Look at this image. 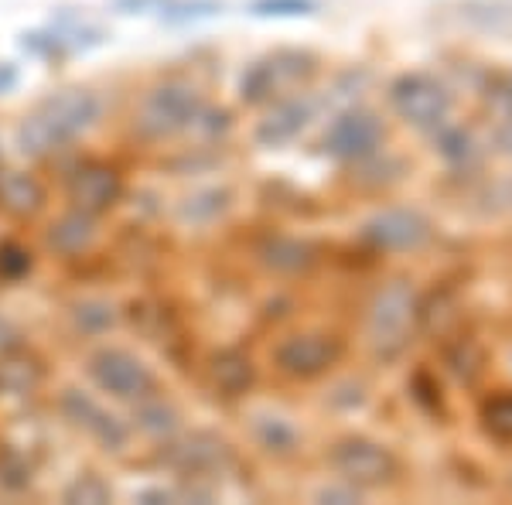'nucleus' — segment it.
<instances>
[{"label": "nucleus", "instance_id": "obj_1", "mask_svg": "<svg viewBox=\"0 0 512 505\" xmlns=\"http://www.w3.org/2000/svg\"><path fill=\"white\" fill-rule=\"evenodd\" d=\"M103 117V99L93 89H62L18 127V147L28 157H45L72 137L93 130Z\"/></svg>", "mask_w": 512, "mask_h": 505}, {"label": "nucleus", "instance_id": "obj_2", "mask_svg": "<svg viewBox=\"0 0 512 505\" xmlns=\"http://www.w3.org/2000/svg\"><path fill=\"white\" fill-rule=\"evenodd\" d=\"M205 117L202 96L195 86L185 82H164V86L151 89L140 103L137 113V127L147 137H175L181 130H192L198 120Z\"/></svg>", "mask_w": 512, "mask_h": 505}, {"label": "nucleus", "instance_id": "obj_3", "mask_svg": "<svg viewBox=\"0 0 512 505\" xmlns=\"http://www.w3.org/2000/svg\"><path fill=\"white\" fill-rule=\"evenodd\" d=\"M86 372L103 393L117 396V400H127V403L144 400V396H151L154 389H158V379H154L151 366L127 349H110V345H106V349L93 352L89 355Z\"/></svg>", "mask_w": 512, "mask_h": 505}, {"label": "nucleus", "instance_id": "obj_4", "mask_svg": "<svg viewBox=\"0 0 512 505\" xmlns=\"http://www.w3.org/2000/svg\"><path fill=\"white\" fill-rule=\"evenodd\" d=\"M390 103L403 120L414 123V127H424V130L441 127L451 113L448 89H444L437 79L424 76V72H410V76L396 79L390 86Z\"/></svg>", "mask_w": 512, "mask_h": 505}, {"label": "nucleus", "instance_id": "obj_5", "mask_svg": "<svg viewBox=\"0 0 512 505\" xmlns=\"http://www.w3.org/2000/svg\"><path fill=\"white\" fill-rule=\"evenodd\" d=\"M342 355V342L321 331H304V335H291L277 349V369L291 379H315L325 369H332Z\"/></svg>", "mask_w": 512, "mask_h": 505}, {"label": "nucleus", "instance_id": "obj_6", "mask_svg": "<svg viewBox=\"0 0 512 505\" xmlns=\"http://www.w3.org/2000/svg\"><path fill=\"white\" fill-rule=\"evenodd\" d=\"M332 468L345 478L349 485H383L396 475V458L386 447H379L373 441H362V437H352V441L335 444L332 451Z\"/></svg>", "mask_w": 512, "mask_h": 505}, {"label": "nucleus", "instance_id": "obj_7", "mask_svg": "<svg viewBox=\"0 0 512 505\" xmlns=\"http://www.w3.org/2000/svg\"><path fill=\"white\" fill-rule=\"evenodd\" d=\"M383 127H379L376 113L369 110H349L342 113L325 134V151L335 161H362V157L376 154Z\"/></svg>", "mask_w": 512, "mask_h": 505}, {"label": "nucleus", "instance_id": "obj_8", "mask_svg": "<svg viewBox=\"0 0 512 505\" xmlns=\"http://www.w3.org/2000/svg\"><path fill=\"white\" fill-rule=\"evenodd\" d=\"M120 195H123L120 175L103 161H86L69 175V202L79 212L103 215L120 202Z\"/></svg>", "mask_w": 512, "mask_h": 505}, {"label": "nucleus", "instance_id": "obj_9", "mask_svg": "<svg viewBox=\"0 0 512 505\" xmlns=\"http://www.w3.org/2000/svg\"><path fill=\"white\" fill-rule=\"evenodd\" d=\"M59 410L65 413V420H69L72 427L86 430V434L103 444L106 451H117V447L127 444V430H123L120 420L113 417V413H106L96 400H89L82 389H65Z\"/></svg>", "mask_w": 512, "mask_h": 505}, {"label": "nucleus", "instance_id": "obj_10", "mask_svg": "<svg viewBox=\"0 0 512 505\" xmlns=\"http://www.w3.org/2000/svg\"><path fill=\"white\" fill-rule=\"evenodd\" d=\"M410 321H414V301H410V294L403 287H390V291L376 297L373 314H369V335H373L379 349H386V345L403 342Z\"/></svg>", "mask_w": 512, "mask_h": 505}, {"label": "nucleus", "instance_id": "obj_11", "mask_svg": "<svg viewBox=\"0 0 512 505\" xmlns=\"http://www.w3.org/2000/svg\"><path fill=\"white\" fill-rule=\"evenodd\" d=\"M45 205V188L28 171H0V209L7 215H35Z\"/></svg>", "mask_w": 512, "mask_h": 505}, {"label": "nucleus", "instance_id": "obj_12", "mask_svg": "<svg viewBox=\"0 0 512 505\" xmlns=\"http://www.w3.org/2000/svg\"><path fill=\"white\" fill-rule=\"evenodd\" d=\"M304 123H308V106L304 103H297V99H291V103H277L274 110L267 113V120L260 123V130H256V140L267 147H280L301 134Z\"/></svg>", "mask_w": 512, "mask_h": 505}, {"label": "nucleus", "instance_id": "obj_13", "mask_svg": "<svg viewBox=\"0 0 512 505\" xmlns=\"http://www.w3.org/2000/svg\"><path fill=\"white\" fill-rule=\"evenodd\" d=\"M41 383V366L21 349H4L0 352V393L24 396Z\"/></svg>", "mask_w": 512, "mask_h": 505}, {"label": "nucleus", "instance_id": "obj_14", "mask_svg": "<svg viewBox=\"0 0 512 505\" xmlns=\"http://www.w3.org/2000/svg\"><path fill=\"white\" fill-rule=\"evenodd\" d=\"M93 219H96V215L79 212V209H72L69 215H62V219L55 222L52 236H48L52 250H59V253H65V256H76V253L86 250V246L93 243V236H96Z\"/></svg>", "mask_w": 512, "mask_h": 505}, {"label": "nucleus", "instance_id": "obj_15", "mask_svg": "<svg viewBox=\"0 0 512 505\" xmlns=\"http://www.w3.org/2000/svg\"><path fill=\"white\" fill-rule=\"evenodd\" d=\"M212 386L222 389L226 396H239L243 389H250L253 383V362L243 352H219L212 359Z\"/></svg>", "mask_w": 512, "mask_h": 505}, {"label": "nucleus", "instance_id": "obj_16", "mask_svg": "<svg viewBox=\"0 0 512 505\" xmlns=\"http://www.w3.org/2000/svg\"><path fill=\"white\" fill-rule=\"evenodd\" d=\"M284 72H291L284 65V55H270V59H263V62H253L250 72H246L243 82H239V93H243L246 103H263V99L274 96V89Z\"/></svg>", "mask_w": 512, "mask_h": 505}, {"label": "nucleus", "instance_id": "obj_17", "mask_svg": "<svg viewBox=\"0 0 512 505\" xmlns=\"http://www.w3.org/2000/svg\"><path fill=\"white\" fill-rule=\"evenodd\" d=\"M369 236L376 239L379 246H414L420 236H424V229H420V222L414 215H383V219H376L373 226H369Z\"/></svg>", "mask_w": 512, "mask_h": 505}, {"label": "nucleus", "instance_id": "obj_18", "mask_svg": "<svg viewBox=\"0 0 512 505\" xmlns=\"http://www.w3.org/2000/svg\"><path fill=\"white\" fill-rule=\"evenodd\" d=\"M222 454H226V444L222 441H216V437H209V434H195L178 447V465L185 471H205V468L219 465Z\"/></svg>", "mask_w": 512, "mask_h": 505}, {"label": "nucleus", "instance_id": "obj_19", "mask_svg": "<svg viewBox=\"0 0 512 505\" xmlns=\"http://www.w3.org/2000/svg\"><path fill=\"white\" fill-rule=\"evenodd\" d=\"M137 424L144 427L147 434L164 437L178 427V413L171 410L168 403L154 400V393H151V396H144V400H137Z\"/></svg>", "mask_w": 512, "mask_h": 505}, {"label": "nucleus", "instance_id": "obj_20", "mask_svg": "<svg viewBox=\"0 0 512 505\" xmlns=\"http://www.w3.org/2000/svg\"><path fill=\"white\" fill-rule=\"evenodd\" d=\"M222 0H168L161 11V18L168 24H192V21H205L222 14Z\"/></svg>", "mask_w": 512, "mask_h": 505}, {"label": "nucleus", "instance_id": "obj_21", "mask_svg": "<svg viewBox=\"0 0 512 505\" xmlns=\"http://www.w3.org/2000/svg\"><path fill=\"white\" fill-rule=\"evenodd\" d=\"M485 430L499 441H512V393H502L482 407Z\"/></svg>", "mask_w": 512, "mask_h": 505}, {"label": "nucleus", "instance_id": "obj_22", "mask_svg": "<svg viewBox=\"0 0 512 505\" xmlns=\"http://www.w3.org/2000/svg\"><path fill=\"white\" fill-rule=\"evenodd\" d=\"M250 11L256 18H304L318 11V0H253Z\"/></svg>", "mask_w": 512, "mask_h": 505}, {"label": "nucleus", "instance_id": "obj_23", "mask_svg": "<svg viewBox=\"0 0 512 505\" xmlns=\"http://www.w3.org/2000/svg\"><path fill=\"white\" fill-rule=\"evenodd\" d=\"M113 321H117V314L106 301H86L76 308V325L86 335H103L106 328H113Z\"/></svg>", "mask_w": 512, "mask_h": 505}, {"label": "nucleus", "instance_id": "obj_24", "mask_svg": "<svg viewBox=\"0 0 512 505\" xmlns=\"http://www.w3.org/2000/svg\"><path fill=\"white\" fill-rule=\"evenodd\" d=\"M222 209H226V195L216 192V188H209V192H198L192 198H185V205H181V219L205 222V219H212V215H219Z\"/></svg>", "mask_w": 512, "mask_h": 505}, {"label": "nucleus", "instance_id": "obj_25", "mask_svg": "<svg viewBox=\"0 0 512 505\" xmlns=\"http://www.w3.org/2000/svg\"><path fill=\"white\" fill-rule=\"evenodd\" d=\"M65 502H89V505L110 502V485H106L103 478H96V475H82L69 488H65Z\"/></svg>", "mask_w": 512, "mask_h": 505}, {"label": "nucleus", "instance_id": "obj_26", "mask_svg": "<svg viewBox=\"0 0 512 505\" xmlns=\"http://www.w3.org/2000/svg\"><path fill=\"white\" fill-rule=\"evenodd\" d=\"M260 441L267 451H287V447L294 444V430L284 424V420H277V417H267L263 420V427H260Z\"/></svg>", "mask_w": 512, "mask_h": 505}, {"label": "nucleus", "instance_id": "obj_27", "mask_svg": "<svg viewBox=\"0 0 512 505\" xmlns=\"http://www.w3.org/2000/svg\"><path fill=\"white\" fill-rule=\"evenodd\" d=\"M168 0H113L120 14H151V11H164Z\"/></svg>", "mask_w": 512, "mask_h": 505}, {"label": "nucleus", "instance_id": "obj_28", "mask_svg": "<svg viewBox=\"0 0 512 505\" xmlns=\"http://www.w3.org/2000/svg\"><path fill=\"white\" fill-rule=\"evenodd\" d=\"M14 82H18V69L11 62H0V93H7Z\"/></svg>", "mask_w": 512, "mask_h": 505}, {"label": "nucleus", "instance_id": "obj_29", "mask_svg": "<svg viewBox=\"0 0 512 505\" xmlns=\"http://www.w3.org/2000/svg\"><path fill=\"white\" fill-rule=\"evenodd\" d=\"M11 338H14V331H11V325H7V321L4 318H0V352H4V349H11Z\"/></svg>", "mask_w": 512, "mask_h": 505}]
</instances>
